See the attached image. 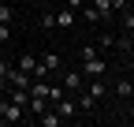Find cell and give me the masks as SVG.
<instances>
[{"label":"cell","mask_w":134,"mask_h":127,"mask_svg":"<svg viewBox=\"0 0 134 127\" xmlns=\"http://www.w3.org/2000/svg\"><path fill=\"white\" fill-rule=\"evenodd\" d=\"M78 60H82V75H86V78H104L108 64H104V56H100L93 45H82V49H78Z\"/></svg>","instance_id":"1"},{"label":"cell","mask_w":134,"mask_h":127,"mask_svg":"<svg viewBox=\"0 0 134 127\" xmlns=\"http://www.w3.org/2000/svg\"><path fill=\"white\" fill-rule=\"evenodd\" d=\"M56 71H63L60 52H41V56H37V71H34V78H48V75H56Z\"/></svg>","instance_id":"2"},{"label":"cell","mask_w":134,"mask_h":127,"mask_svg":"<svg viewBox=\"0 0 134 127\" xmlns=\"http://www.w3.org/2000/svg\"><path fill=\"white\" fill-rule=\"evenodd\" d=\"M0 120H4V123H19V120H26V108L4 97V101H0Z\"/></svg>","instance_id":"3"},{"label":"cell","mask_w":134,"mask_h":127,"mask_svg":"<svg viewBox=\"0 0 134 127\" xmlns=\"http://www.w3.org/2000/svg\"><path fill=\"white\" fill-rule=\"evenodd\" d=\"M108 82H104V78H86V93H90V97L93 101H100V97H108Z\"/></svg>","instance_id":"4"},{"label":"cell","mask_w":134,"mask_h":127,"mask_svg":"<svg viewBox=\"0 0 134 127\" xmlns=\"http://www.w3.org/2000/svg\"><path fill=\"white\" fill-rule=\"evenodd\" d=\"M63 86H67V90H86V75H82V67H78V71H63Z\"/></svg>","instance_id":"5"},{"label":"cell","mask_w":134,"mask_h":127,"mask_svg":"<svg viewBox=\"0 0 134 127\" xmlns=\"http://www.w3.org/2000/svg\"><path fill=\"white\" fill-rule=\"evenodd\" d=\"M52 108H56V112H60L63 120H71V116L78 112V101H71V97H67V93H63V97H60V101H56Z\"/></svg>","instance_id":"6"},{"label":"cell","mask_w":134,"mask_h":127,"mask_svg":"<svg viewBox=\"0 0 134 127\" xmlns=\"http://www.w3.org/2000/svg\"><path fill=\"white\" fill-rule=\"evenodd\" d=\"M15 67H19V71H26V75L34 78V71H37V56H34V52H23L19 60H15Z\"/></svg>","instance_id":"7"},{"label":"cell","mask_w":134,"mask_h":127,"mask_svg":"<svg viewBox=\"0 0 134 127\" xmlns=\"http://www.w3.org/2000/svg\"><path fill=\"white\" fill-rule=\"evenodd\" d=\"M112 93H115V97H123V101H127V97H134V82H127V78H119V82L112 86Z\"/></svg>","instance_id":"8"},{"label":"cell","mask_w":134,"mask_h":127,"mask_svg":"<svg viewBox=\"0 0 134 127\" xmlns=\"http://www.w3.org/2000/svg\"><path fill=\"white\" fill-rule=\"evenodd\" d=\"M78 19H82V23H100V11H97L93 4H86V8L78 11Z\"/></svg>","instance_id":"9"},{"label":"cell","mask_w":134,"mask_h":127,"mask_svg":"<svg viewBox=\"0 0 134 127\" xmlns=\"http://www.w3.org/2000/svg\"><path fill=\"white\" fill-rule=\"evenodd\" d=\"M41 26H45V30H56V11H52V8L41 11Z\"/></svg>","instance_id":"10"},{"label":"cell","mask_w":134,"mask_h":127,"mask_svg":"<svg viewBox=\"0 0 134 127\" xmlns=\"http://www.w3.org/2000/svg\"><path fill=\"white\" fill-rule=\"evenodd\" d=\"M15 19V8L11 4H0V23H11Z\"/></svg>","instance_id":"11"},{"label":"cell","mask_w":134,"mask_h":127,"mask_svg":"<svg viewBox=\"0 0 134 127\" xmlns=\"http://www.w3.org/2000/svg\"><path fill=\"white\" fill-rule=\"evenodd\" d=\"M112 45H115V34H112V30H104V34H100V49H112Z\"/></svg>","instance_id":"12"},{"label":"cell","mask_w":134,"mask_h":127,"mask_svg":"<svg viewBox=\"0 0 134 127\" xmlns=\"http://www.w3.org/2000/svg\"><path fill=\"white\" fill-rule=\"evenodd\" d=\"M93 105H97V101L90 97V93H82V97H78V108H82V112H86V108H93Z\"/></svg>","instance_id":"13"},{"label":"cell","mask_w":134,"mask_h":127,"mask_svg":"<svg viewBox=\"0 0 134 127\" xmlns=\"http://www.w3.org/2000/svg\"><path fill=\"white\" fill-rule=\"evenodd\" d=\"M8 38H11V30H8V23H0V45H4Z\"/></svg>","instance_id":"14"},{"label":"cell","mask_w":134,"mask_h":127,"mask_svg":"<svg viewBox=\"0 0 134 127\" xmlns=\"http://www.w3.org/2000/svg\"><path fill=\"white\" fill-rule=\"evenodd\" d=\"M67 8H75V11H82V8H86V0H67Z\"/></svg>","instance_id":"15"}]
</instances>
